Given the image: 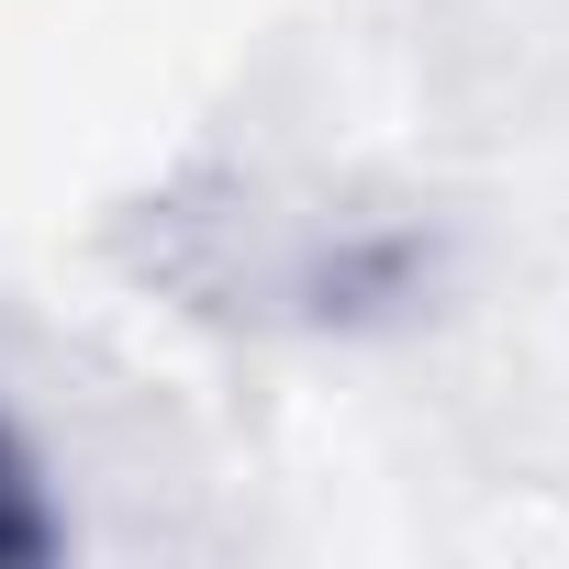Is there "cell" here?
Returning <instances> with one entry per match:
<instances>
[{
  "instance_id": "6da1fadb",
  "label": "cell",
  "mask_w": 569,
  "mask_h": 569,
  "mask_svg": "<svg viewBox=\"0 0 569 569\" xmlns=\"http://www.w3.org/2000/svg\"><path fill=\"white\" fill-rule=\"evenodd\" d=\"M413 279H425V246H413V234H369V246H347V257L313 279V291H325V313H380V302L413 291Z\"/></svg>"
},
{
  "instance_id": "7a4b0ae2",
  "label": "cell",
  "mask_w": 569,
  "mask_h": 569,
  "mask_svg": "<svg viewBox=\"0 0 569 569\" xmlns=\"http://www.w3.org/2000/svg\"><path fill=\"white\" fill-rule=\"evenodd\" d=\"M57 558V513H46V480L23 458V436L0 425V569H46Z\"/></svg>"
}]
</instances>
